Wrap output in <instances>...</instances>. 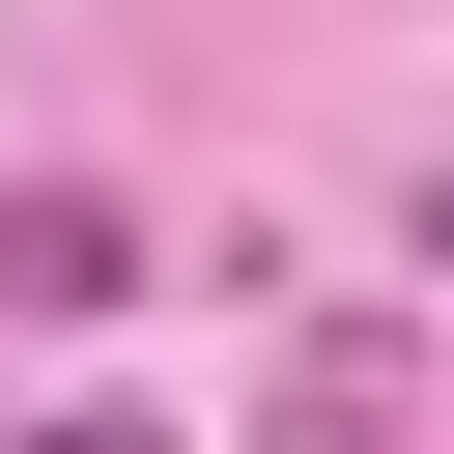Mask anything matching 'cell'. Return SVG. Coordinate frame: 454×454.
<instances>
[{
	"label": "cell",
	"instance_id": "obj_3",
	"mask_svg": "<svg viewBox=\"0 0 454 454\" xmlns=\"http://www.w3.org/2000/svg\"><path fill=\"white\" fill-rule=\"evenodd\" d=\"M426 284H454V170H426Z\"/></svg>",
	"mask_w": 454,
	"mask_h": 454
},
{
	"label": "cell",
	"instance_id": "obj_2",
	"mask_svg": "<svg viewBox=\"0 0 454 454\" xmlns=\"http://www.w3.org/2000/svg\"><path fill=\"white\" fill-rule=\"evenodd\" d=\"M28 454H170V426H142V397H57V426H28Z\"/></svg>",
	"mask_w": 454,
	"mask_h": 454
},
{
	"label": "cell",
	"instance_id": "obj_1",
	"mask_svg": "<svg viewBox=\"0 0 454 454\" xmlns=\"http://www.w3.org/2000/svg\"><path fill=\"white\" fill-rule=\"evenodd\" d=\"M0 284H28V312H114V284H142V199H0Z\"/></svg>",
	"mask_w": 454,
	"mask_h": 454
}]
</instances>
